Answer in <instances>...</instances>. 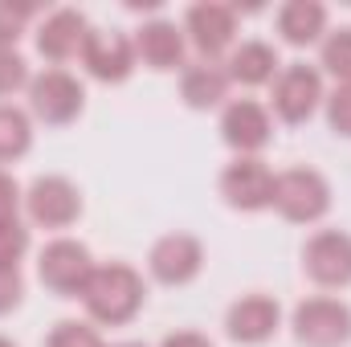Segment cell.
<instances>
[{
  "instance_id": "7c38bea8",
  "label": "cell",
  "mask_w": 351,
  "mask_h": 347,
  "mask_svg": "<svg viewBox=\"0 0 351 347\" xmlns=\"http://www.w3.org/2000/svg\"><path fill=\"white\" fill-rule=\"evenodd\" d=\"M200 265H204V250H200V241L188 237V233H168V237H160V241L152 246V258H147L152 278L164 282V286H184V282H192V278L200 274Z\"/></svg>"
},
{
  "instance_id": "8fae6325",
  "label": "cell",
  "mask_w": 351,
  "mask_h": 347,
  "mask_svg": "<svg viewBox=\"0 0 351 347\" xmlns=\"http://www.w3.org/2000/svg\"><path fill=\"white\" fill-rule=\"evenodd\" d=\"M82 66L98 82H123L135 70V41H127L114 29H90L82 45Z\"/></svg>"
},
{
  "instance_id": "9a60e30c",
  "label": "cell",
  "mask_w": 351,
  "mask_h": 347,
  "mask_svg": "<svg viewBox=\"0 0 351 347\" xmlns=\"http://www.w3.org/2000/svg\"><path fill=\"white\" fill-rule=\"evenodd\" d=\"M86 37H90L86 16H82L78 8H58V12L45 16V25L37 29V49H41V58H49V62H70V58L82 53Z\"/></svg>"
},
{
  "instance_id": "83f0119b",
  "label": "cell",
  "mask_w": 351,
  "mask_h": 347,
  "mask_svg": "<svg viewBox=\"0 0 351 347\" xmlns=\"http://www.w3.org/2000/svg\"><path fill=\"white\" fill-rule=\"evenodd\" d=\"M16 204H21V188H16V180L0 172V221H12V217H16Z\"/></svg>"
},
{
  "instance_id": "d4e9b609",
  "label": "cell",
  "mask_w": 351,
  "mask_h": 347,
  "mask_svg": "<svg viewBox=\"0 0 351 347\" xmlns=\"http://www.w3.org/2000/svg\"><path fill=\"white\" fill-rule=\"evenodd\" d=\"M327 123L335 135L351 139V86H335V94L327 98Z\"/></svg>"
},
{
  "instance_id": "4316f807",
  "label": "cell",
  "mask_w": 351,
  "mask_h": 347,
  "mask_svg": "<svg viewBox=\"0 0 351 347\" xmlns=\"http://www.w3.org/2000/svg\"><path fill=\"white\" fill-rule=\"evenodd\" d=\"M25 294V278L16 265H0V315H8Z\"/></svg>"
},
{
  "instance_id": "277c9868",
  "label": "cell",
  "mask_w": 351,
  "mask_h": 347,
  "mask_svg": "<svg viewBox=\"0 0 351 347\" xmlns=\"http://www.w3.org/2000/svg\"><path fill=\"white\" fill-rule=\"evenodd\" d=\"M82 102H86V90L66 70H45V74H37L29 82V110L49 127L74 123L82 115Z\"/></svg>"
},
{
  "instance_id": "5bb4252c",
  "label": "cell",
  "mask_w": 351,
  "mask_h": 347,
  "mask_svg": "<svg viewBox=\"0 0 351 347\" xmlns=\"http://www.w3.org/2000/svg\"><path fill=\"white\" fill-rule=\"evenodd\" d=\"M278 319H282V307L265 294H245L229 307V319H225V331L233 344H265L274 331H278Z\"/></svg>"
},
{
  "instance_id": "603a6c76",
  "label": "cell",
  "mask_w": 351,
  "mask_h": 347,
  "mask_svg": "<svg viewBox=\"0 0 351 347\" xmlns=\"http://www.w3.org/2000/svg\"><path fill=\"white\" fill-rule=\"evenodd\" d=\"M29 250V229L12 217V221H0V265H16Z\"/></svg>"
},
{
  "instance_id": "4dcf8cb0",
  "label": "cell",
  "mask_w": 351,
  "mask_h": 347,
  "mask_svg": "<svg viewBox=\"0 0 351 347\" xmlns=\"http://www.w3.org/2000/svg\"><path fill=\"white\" fill-rule=\"evenodd\" d=\"M0 347H12V344H8V339H0Z\"/></svg>"
},
{
  "instance_id": "f1b7e54d",
  "label": "cell",
  "mask_w": 351,
  "mask_h": 347,
  "mask_svg": "<svg viewBox=\"0 0 351 347\" xmlns=\"http://www.w3.org/2000/svg\"><path fill=\"white\" fill-rule=\"evenodd\" d=\"M160 347H213L204 335H196V331H176V335H168Z\"/></svg>"
},
{
  "instance_id": "ac0fdd59",
  "label": "cell",
  "mask_w": 351,
  "mask_h": 347,
  "mask_svg": "<svg viewBox=\"0 0 351 347\" xmlns=\"http://www.w3.org/2000/svg\"><path fill=\"white\" fill-rule=\"evenodd\" d=\"M274 74H278V53L265 41H241L229 53V82L265 86V82H274Z\"/></svg>"
},
{
  "instance_id": "44dd1931",
  "label": "cell",
  "mask_w": 351,
  "mask_h": 347,
  "mask_svg": "<svg viewBox=\"0 0 351 347\" xmlns=\"http://www.w3.org/2000/svg\"><path fill=\"white\" fill-rule=\"evenodd\" d=\"M323 70L339 78V86H351V29H335L323 41Z\"/></svg>"
},
{
  "instance_id": "5b68a950",
  "label": "cell",
  "mask_w": 351,
  "mask_h": 347,
  "mask_svg": "<svg viewBox=\"0 0 351 347\" xmlns=\"http://www.w3.org/2000/svg\"><path fill=\"white\" fill-rule=\"evenodd\" d=\"M290 327L302 347H343L351 339V311L339 298H306L294 307Z\"/></svg>"
},
{
  "instance_id": "2e32d148",
  "label": "cell",
  "mask_w": 351,
  "mask_h": 347,
  "mask_svg": "<svg viewBox=\"0 0 351 347\" xmlns=\"http://www.w3.org/2000/svg\"><path fill=\"white\" fill-rule=\"evenodd\" d=\"M135 58H143V66H152V70L184 66V33L172 21H147L135 33Z\"/></svg>"
},
{
  "instance_id": "8992f818",
  "label": "cell",
  "mask_w": 351,
  "mask_h": 347,
  "mask_svg": "<svg viewBox=\"0 0 351 347\" xmlns=\"http://www.w3.org/2000/svg\"><path fill=\"white\" fill-rule=\"evenodd\" d=\"M25 208H29V221L41 225V229H70L78 221V213H82V196H78V188L70 180L41 176L25 192Z\"/></svg>"
},
{
  "instance_id": "4fadbf2b",
  "label": "cell",
  "mask_w": 351,
  "mask_h": 347,
  "mask_svg": "<svg viewBox=\"0 0 351 347\" xmlns=\"http://www.w3.org/2000/svg\"><path fill=\"white\" fill-rule=\"evenodd\" d=\"M221 139L237 152V156H254L269 143V115L254 98H237L225 106L221 115Z\"/></svg>"
},
{
  "instance_id": "3957f363",
  "label": "cell",
  "mask_w": 351,
  "mask_h": 347,
  "mask_svg": "<svg viewBox=\"0 0 351 347\" xmlns=\"http://www.w3.org/2000/svg\"><path fill=\"white\" fill-rule=\"evenodd\" d=\"M274 208L294 225H311L331 208V188L315 168H290L274 180Z\"/></svg>"
},
{
  "instance_id": "7a4b0ae2",
  "label": "cell",
  "mask_w": 351,
  "mask_h": 347,
  "mask_svg": "<svg viewBox=\"0 0 351 347\" xmlns=\"http://www.w3.org/2000/svg\"><path fill=\"white\" fill-rule=\"evenodd\" d=\"M90 274H94V261H90V250L82 241H70V237H58L41 250L37 258V278L45 290L62 294V298H82Z\"/></svg>"
},
{
  "instance_id": "d6986e66",
  "label": "cell",
  "mask_w": 351,
  "mask_h": 347,
  "mask_svg": "<svg viewBox=\"0 0 351 347\" xmlns=\"http://www.w3.org/2000/svg\"><path fill=\"white\" fill-rule=\"evenodd\" d=\"M323 29H327V8L315 0H290L278 8V33L290 45H311L319 41Z\"/></svg>"
},
{
  "instance_id": "9c48e42d",
  "label": "cell",
  "mask_w": 351,
  "mask_h": 347,
  "mask_svg": "<svg viewBox=\"0 0 351 347\" xmlns=\"http://www.w3.org/2000/svg\"><path fill=\"white\" fill-rule=\"evenodd\" d=\"M184 33L196 45L200 62H217L233 45V37H237V12L229 4H213V0L192 4L188 8V21H184Z\"/></svg>"
},
{
  "instance_id": "cb8c5ba5",
  "label": "cell",
  "mask_w": 351,
  "mask_h": 347,
  "mask_svg": "<svg viewBox=\"0 0 351 347\" xmlns=\"http://www.w3.org/2000/svg\"><path fill=\"white\" fill-rule=\"evenodd\" d=\"M33 78H29V66H25V58L16 53V49H0V98H8L12 90L29 86Z\"/></svg>"
},
{
  "instance_id": "52a82bcc",
  "label": "cell",
  "mask_w": 351,
  "mask_h": 347,
  "mask_svg": "<svg viewBox=\"0 0 351 347\" xmlns=\"http://www.w3.org/2000/svg\"><path fill=\"white\" fill-rule=\"evenodd\" d=\"M269 102H274V115L282 123H306L315 115V106L323 102V78H319V70L302 66V62L286 66L274 78V98Z\"/></svg>"
},
{
  "instance_id": "30bf717a",
  "label": "cell",
  "mask_w": 351,
  "mask_h": 347,
  "mask_svg": "<svg viewBox=\"0 0 351 347\" xmlns=\"http://www.w3.org/2000/svg\"><path fill=\"white\" fill-rule=\"evenodd\" d=\"M302 270L311 274V282L339 290L351 282V237L339 229H323L306 241L302 250Z\"/></svg>"
},
{
  "instance_id": "f546056e",
  "label": "cell",
  "mask_w": 351,
  "mask_h": 347,
  "mask_svg": "<svg viewBox=\"0 0 351 347\" xmlns=\"http://www.w3.org/2000/svg\"><path fill=\"white\" fill-rule=\"evenodd\" d=\"M114 347H143V344H114Z\"/></svg>"
},
{
  "instance_id": "484cf974",
  "label": "cell",
  "mask_w": 351,
  "mask_h": 347,
  "mask_svg": "<svg viewBox=\"0 0 351 347\" xmlns=\"http://www.w3.org/2000/svg\"><path fill=\"white\" fill-rule=\"evenodd\" d=\"M29 16H33V8H12V4L0 0V49H12V41L21 37Z\"/></svg>"
},
{
  "instance_id": "e0dca14e",
  "label": "cell",
  "mask_w": 351,
  "mask_h": 347,
  "mask_svg": "<svg viewBox=\"0 0 351 347\" xmlns=\"http://www.w3.org/2000/svg\"><path fill=\"white\" fill-rule=\"evenodd\" d=\"M180 94L192 110H208L229 98V70H221L217 62H192L180 74Z\"/></svg>"
},
{
  "instance_id": "7402d4cb",
  "label": "cell",
  "mask_w": 351,
  "mask_h": 347,
  "mask_svg": "<svg viewBox=\"0 0 351 347\" xmlns=\"http://www.w3.org/2000/svg\"><path fill=\"white\" fill-rule=\"evenodd\" d=\"M45 347H106L98 339V331L86 327V323H74V319H66V323H58L53 331H49V339Z\"/></svg>"
},
{
  "instance_id": "ffe728a7",
  "label": "cell",
  "mask_w": 351,
  "mask_h": 347,
  "mask_svg": "<svg viewBox=\"0 0 351 347\" xmlns=\"http://www.w3.org/2000/svg\"><path fill=\"white\" fill-rule=\"evenodd\" d=\"M33 143V131H29V115L16 110V106H0V164L8 160H21Z\"/></svg>"
},
{
  "instance_id": "ba28073f",
  "label": "cell",
  "mask_w": 351,
  "mask_h": 347,
  "mask_svg": "<svg viewBox=\"0 0 351 347\" xmlns=\"http://www.w3.org/2000/svg\"><path fill=\"white\" fill-rule=\"evenodd\" d=\"M274 180L278 176L265 168L262 160L254 156H237L225 172H221V196L241 208V213H258V208H269L274 204Z\"/></svg>"
},
{
  "instance_id": "6da1fadb",
  "label": "cell",
  "mask_w": 351,
  "mask_h": 347,
  "mask_svg": "<svg viewBox=\"0 0 351 347\" xmlns=\"http://www.w3.org/2000/svg\"><path fill=\"white\" fill-rule=\"evenodd\" d=\"M82 302H86L90 319L106 323V327H119V323H131L135 311L143 307V278L123 265V261H110V265H94L86 290H82Z\"/></svg>"
}]
</instances>
